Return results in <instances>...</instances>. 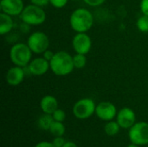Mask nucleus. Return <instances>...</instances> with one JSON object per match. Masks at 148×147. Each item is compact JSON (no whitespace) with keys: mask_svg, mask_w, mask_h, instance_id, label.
Wrapping results in <instances>:
<instances>
[{"mask_svg":"<svg viewBox=\"0 0 148 147\" xmlns=\"http://www.w3.org/2000/svg\"><path fill=\"white\" fill-rule=\"evenodd\" d=\"M69 23L76 33H87L94 24V16L88 9L78 8L71 13Z\"/></svg>","mask_w":148,"mask_h":147,"instance_id":"obj_1","label":"nucleus"},{"mask_svg":"<svg viewBox=\"0 0 148 147\" xmlns=\"http://www.w3.org/2000/svg\"><path fill=\"white\" fill-rule=\"evenodd\" d=\"M49 65L50 70L57 76L68 75L75 68L73 56L66 51L55 53L53 59L49 62Z\"/></svg>","mask_w":148,"mask_h":147,"instance_id":"obj_2","label":"nucleus"},{"mask_svg":"<svg viewBox=\"0 0 148 147\" xmlns=\"http://www.w3.org/2000/svg\"><path fill=\"white\" fill-rule=\"evenodd\" d=\"M32 53L27 43L17 42L10 48V58L14 65L24 68L30 62Z\"/></svg>","mask_w":148,"mask_h":147,"instance_id":"obj_3","label":"nucleus"},{"mask_svg":"<svg viewBox=\"0 0 148 147\" xmlns=\"http://www.w3.org/2000/svg\"><path fill=\"white\" fill-rule=\"evenodd\" d=\"M20 18L23 23L27 25L37 26L42 24L45 22L46 13L41 6L31 3L24 6V9L20 14Z\"/></svg>","mask_w":148,"mask_h":147,"instance_id":"obj_4","label":"nucleus"},{"mask_svg":"<svg viewBox=\"0 0 148 147\" xmlns=\"http://www.w3.org/2000/svg\"><path fill=\"white\" fill-rule=\"evenodd\" d=\"M96 105L90 98H83L77 101L73 107V114L79 120H86L95 113Z\"/></svg>","mask_w":148,"mask_h":147,"instance_id":"obj_5","label":"nucleus"},{"mask_svg":"<svg viewBox=\"0 0 148 147\" xmlns=\"http://www.w3.org/2000/svg\"><path fill=\"white\" fill-rule=\"evenodd\" d=\"M27 44L33 53L42 54L49 49V39L44 32L36 31L28 37Z\"/></svg>","mask_w":148,"mask_h":147,"instance_id":"obj_6","label":"nucleus"},{"mask_svg":"<svg viewBox=\"0 0 148 147\" xmlns=\"http://www.w3.org/2000/svg\"><path fill=\"white\" fill-rule=\"evenodd\" d=\"M128 137L131 143L138 146L148 144V123L140 121L135 123L128 132Z\"/></svg>","mask_w":148,"mask_h":147,"instance_id":"obj_7","label":"nucleus"},{"mask_svg":"<svg viewBox=\"0 0 148 147\" xmlns=\"http://www.w3.org/2000/svg\"><path fill=\"white\" fill-rule=\"evenodd\" d=\"M72 46L75 53L87 55L92 48V40L86 33H77L72 40Z\"/></svg>","mask_w":148,"mask_h":147,"instance_id":"obj_8","label":"nucleus"},{"mask_svg":"<svg viewBox=\"0 0 148 147\" xmlns=\"http://www.w3.org/2000/svg\"><path fill=\"white\" fill-rule=\"evenodd\" d=\"M116 107L109 101H101L96 105L95 114L99 119L104 121L113 120L117 115Z\"/></svg>","mask_w":148,"mask_h":147,"instance_id":"obj_9","label":"nucleus"},{"mask_svg":"<svg viewBox=\"0 0 148 147\" xmlns=\"http://www.w3.org/2000/svg\"><path fill=\"white\" fill-rule=\"evenodd\" d=\"M116 121L120 125L121 128L130 129L136 123L135 113L129 107H123L117 113Z\"/></svg>","mask_w":148,"mask_h":147,"instance_id":"obj_10","label":"nucleus"},{"mask_svg":"<svg viewBox=\"0 0 148 147\" xmlns=\"http://www.w3.org/2000/svg\"><path fill=\"white\" fill-rule=\"evenodd\" d=\"M23 9H24V4L23 0H1L0 1L1 12L8 14L11 16H20Z\"/></svg>","mask_w":148,"mask_h":147,"instance_id":"obj_11","label":"nucleus"},{"mask_svg":"<svg viewBox=\"0 0 148 147\" xmlns=\"http://www.w3.org/2000/svg\"><path fill=\"white\" fill-rule=\"evenodd\" d=\"M27 67L30 75L36 76L42 75L46 74L49 69H50L49 62L43 57H36L31 60Z\"/></svg>","mask_w":148,"mask_h":147,"instance_id":"obj_12","label":"nucleus"},{"mask_svg":"<svg viewBox=\"0 0 148 147\" xmlns=\"http://www.w3.org/2000/svg\"><path fill=\"white\" fill-rule=\"evenodd\" d=\"M25 77V71L24 68L19 66L11 67L6 73L5 80L6 82L12 87H16L20 85Z\"/></svg>","mask_w":148,"mask_h":147,"instance_id":"obj_13","label":"nucleus"},{"mask_svg":"<svg viewBox=\"0 0 148 147\" xmlns=\"http://www.w3.org/2000/svg\"><path fill=\"white\" fill-rule=\"evenodd\" d=\"M40 107L43 113L52 114L58 108V101L53 95H45L40 101Z\"/></svg>","mask_w":148,"mask_h":147,"instance_id":"obj_14","label":"nucleus"},{"mask_svg":"<svg viewBox=\"0 0 148 147\" xmlns=\"http://www.w3.org/2000/svg\"><path fill=\"white\" fill-rule=\"evenodd\" d=\"M13 19L12 16L3 12L0 13V34L5 35L10 32L13 29Z\"/></svg>","mask_w":148,"mask_h":147,"instance_id":"obj_15","label":"nucleus"},{"mask_svg":"<svg viewBox=\"0 0 148 147\" xmlns=\"http://www.w3.org/2000/svg\"><path fill=\"white\" fill-rule=\"evenodd\" d=\"M54 118L52 114H48V113H43L37 120V125L38 127L43 131H49L50 126L52 123L54 122Z\"/></svg>","mask_w":148,"mask_h":147,"instance_id":"obj_16","label":"nucleus"},{"mask_svg":"<svg viewBox=\"0 0 148 147\" xmlns=\"http://www.w3.org/2000/svg\"><path fill=\"white\" fill-rule=\"evenodd\" d=\"M120 128H121V126L117 121L110 120L105 125L104 131L107 135L112 137V136H115L116 134H118V133L120 132Z\"/></svg>","mask_w":148,"mask_h":147,"instance_id":"obj_17","label":"nucleus"},{"mask_svg":"<svg viewBox=\"0 0 148 147\" xmlns=\"http://www.w3.org/2000/svg\"><path fill=\"white\" fill-rule=\"evenodd\" d=\"M65 126L62 124V122H59V121H54L50 126L49 132L51 133L52 135H54L55 137H60V136H63L65 133Z\"/></svg>","mask_w":148,"mask_h":147,"instance_id":"obj_18","label":"nucleus"},{"mask_svg":"<svg viewBox=\"0 0 148 147\" xmlns=\"http://www.w3.org/2000/svg\"><path fill=\"white\" fill-rule=\"evenodd\" d=\"M73 62L75 68H83L87 64V57L86 55L82 54H77L75 53V55H73Z\"/></svg>","mask_w":148,"mask_h":147,"instance_id":"obj_19","label":"nucleus"},{"mask_svg":"<svg viewBox=\"0 0 148 147\" xmlns=\"http://www.w3.org/2000/svg\"><path fill=\"white\" fill-rule=\"evenodd\" d=\"M137 29L142 33H148V16L142 15L136 21Z\"/></svg>","mask_w":148,"mask_h":147,"instance_id":"obj_20","label":"nucleus"},{"mask_svg":"<svg viewBox=\"0 0 148 147\" xmlns=\"http://www.w3.org/2000/svg\"><path fill=\"white\" fill-rule=\"evenodd\" d=\"M52 116L54 118V120L56 121H59V122H63L66 119V113L63 110L57 108L53 113Z\"/></svg>","mask_w":148,"mask_h":147,"instance_id":"obj_21","label":"nucleus"},{"mask_svg":"<svg viewBox=\"0 0 148 147\" xmlns=\"http://www.w3.org/2000/svg\"><path fill=\"white\" fill-rule=\"evenodd\" d=\"M68 2L69 0H49V3L56 9H61L65 7Z\"/></svg>","mask_w":148,"mask_h":147,"instance_id":"obj_22","label":"nucleus"},{"mask_svg":"<svg viewBox=\"0 0 148 147\" xmlns=\"http://www.w3.org/2000/svg\"><path fill=\"white\" fill-rule=\"evenodd\" d=\"M52 143L55 147H62L66 143V140L64 139V138H62V136H60V137H56L53 139Z\"/></svg>","mask_w":148,"mask_h":147,"instance_id":"obj_23","label":"nucleus"},{"mask_svg":"<svg viewBox=\"0 0 148 147\" xmlns=\"http://www.w3.org/2000/svg\"><path fill=\"white\" fill-rule=\"evenodd\" d=\"M85 3H87L88 5L89 6H92V7H97V6H100L101 5L102 3H104V2L106 0H83Z\"/></svg>","mask_w":148,"mask_h":147,"instance_id":"obj_24","label":"nucleus"},{"mask_svg":"<svg viewBox=\"0 0 148 147\" xmlns=\"http://www.w3.org/2000/svg\"><path fill=\"white\" fill-rule=\"evenodd\" d=\"M140 11L143 15L148 16V0H141L140 1Z\"/></svg>","mask_w":148,"mask_h":147,"instance_id":"obj_25","label":"nucleus"},{"mask_svg":"<svg viewBox=\"0 0 148 147\" xmlns=\"http://www.w3.org/2000/svg\"><path fill=\"white\" fill-rule=\"evenodd\" d=\"M42 55H43V58H45L47 61H49V62H50L52 59H53V57H54V55H55V53L53 52V51H51L50 49H47L46 51H44L43 53H42Z\"/></svg>","mask_w":148,"mask_h":147,"instance_id":"obj_26","label":"nucleus"},{"mask_svg":"<svg viewBox=\"0 0 148 147\" xmlns=\"http://www.w3.org/2000/svg\"><path fill=\"white\" fill-rule=\"evenodd\" d=\"M29 1L32 4L41 6V7H43L49 3V0H29Z\"/></svg>","mask_w":148,"mask_h":147,"instance_id":"obj_27","label":"nucleus"},{"mask_svg":"<svg viewBox=\"0 0 148 147\" xmlns=\"http://www.w3.org/2000/svg\"><path fill=\"white\" fill-rule=\"evenodd\" d=\"M35 147H55L52 142H48V141H42L39 142L36 145Z\"/></svg>","mask_w":148,"mask_h":147,"instance_id":"obj_28","label":"nucleus"},{"mask_svg":"<svg viewBox=\"0 0 148 147\" xmlns=\"http://www.w3.org/2000/svg\"><path fill=\"white\" fill-rule=\"evenodd\" d=\"M62 147H78L76 146L75 143L72 142V141H66V143L64 144V146Z\"/></svg>","mask_w":148,"mask_h":147,"instance_id":"obj_29","label":"nucleus"},{"mask_svg":"<svg viewBox=\"0 0 148 147\" xmlns=\"http://www.w3.org/2000/svg\"><path fill=\"white\" fill-rule=\"evenodd\" d=\"M127 147H140V146H138V145H136V144L132 143V144H130V145H129Z\"/></svg>","mask_w":148,"mask_h":147,"instance_id":"obj_30","label":"nucleus"},{"mask_svg":"<svg viewBox=\"0 0 148 147\" xmlns=\"http://www.w3.org/2000/svg\"><path fill=\"white\" fill-rule=\"evenodd\" d=\"M72 1H77V0H72Z\"/></svg>","mask_w":148,"mask_h":147,"instance_id":"obj_31","label":"nucleus"}]
</instances>
